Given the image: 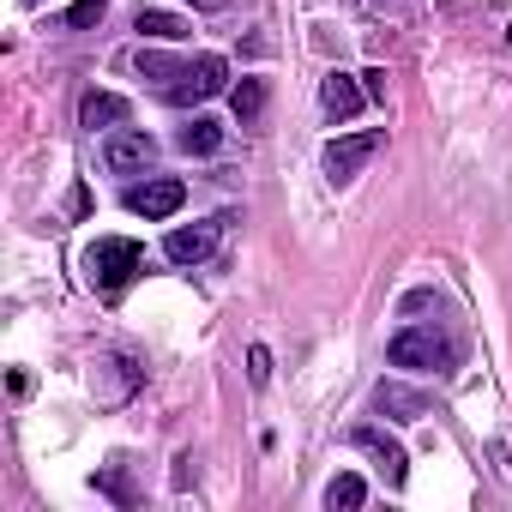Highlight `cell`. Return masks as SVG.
Segmentation results:
<instances>
[{
    "label": "cell",
    "instance_id": "cell-11",
    "mask_svg": "<svg viewBox=\"0 0 512 512\" xmlns=\"http://www.w3.org/2000/svg\"><path fill=\"white\" fill-rule=\"evenodd\" d=\"M127 121V97H115V91H85V103H79V127H103V133H115Z\"/></svg>",
    "mask_w": 512,
    "mask_h": 512
},
{
    "label": "cell",
    "instance_id": "cell-8",
    "mask_svg": "<svg viewBox=\"0 0 512 512\" xmlns=\"http://www.w3.org/2000/svg\"><path fill=\"white\" fill-rule=\"evenodd\" d=\"M320 109H326L332 121H356V115L368 109L362 79H350V73H326V79H320Z\"/></svg>",
    "mask_w": 512,
    "mask_h": 512
},
{
    "label": "cell",
    "instance_id": "cell-17",
    "mask_svg": "<svg viewBox=\"0 0 512 512\" xmlns=\"http://www.w3.org/2000/svg\"><path fill=\"white\" fill-rule=\"evenodd\" d=\"M61 25H67V31H91V25H103V0H79V7H67Z\"/></svg>",
    "mask_w": 512,
    "mask_h": 512
},
{
    "label": "cell",
    "instance_id": "cell-9",
    "mask_svg": "<svg viewBox=\"0 0 512 512\" xmlns=\"http://www.w3.org/2000/svg\"><path fill=\"white\" fill-rule=\"evenodd\" d=\"M229 85V61L223 55H199L193 67H187V79H181V91L169 97V103H199V97H217Z\"/></svg>",
    "mask_w": 512,
    "mask_h": 512
},
{
    "label": "cell",
    "instance_id": "cell-15",
    "mask_svg": "<svg viewBox=\"0 0 512 512\" xmlns=\"http://www.w3.org/2000/svg\"><path fill=\"white\" fill-rule=\"evenodd\" d=\"M229 103H235V121L253 127V121L266 115V79H241V85L229 91Z\"/></svg>",
    "mask_w": 512,
    "mask_h": 512
},
{
    "label": "cell",
    "instance_id": "cell-12",
    "mask_svg": "<svg viewBox=\"0 0 512 512\" xmlns=\"http://www.w3.org/2000/svg\"><path fill=\"white\" fill-rule=\"evenodd\" d=\"M139 79H151V91H157V97H175V91H181V79H187V67H181L175 55L139 49Z\"/></svg>",
    "mask_w": 512,
    "mask_h": 512
},
{
    "label": "cell",
    "instance_id": "cell-20",
    "mask_svg": "<svg viewBox=\"0 0 512 512\" xmlns=\"http://www.w3.org/2000/svg\"><path fill=\"white\" fill-rule=\"evenodd\" d=\"M494 458H500V476L512 482V440H494Z\"/></svg>",
    "mask_w": 512,
    "mask_h": 512
},
{
    "label": "cell",
    "instance_id": "cell-10",
    "mask_svg": "<svg viewBox=\"0 0 512 512\" xmlns=\"http://www.w3.org/2000/svg\"><path fill=\"white\" fill-rule=\"evenodd\" d=\"M163 253L175 266H199V260H211L217 253V223H193V229H169V241H163Z\"/></svg>",
    "mask_w": 512,
    "mask_h": 512
},
{
    "label": "cell",
    "instance_id": "cell-14",
    "mask_svg": "<svg viewBox=\"0 0 512 512\" xmlns=\"http://www.w3.org/2000/svg\"><path fill=\"white\" fill-rule=\"evenodd\" d=\"M175 145H181L187 157H211V151L223 145V127H217L211 115H193V121H187V127L175 133Z\"/></svg>",
    "mask_w": 512,
    "mask_h": 512
},
{
    "label": "cell",
    "instance_id": "cell-19",
    "mask_svg": "<svg viewBox=\"0 0 512 512\" xmlns=\"http://www.w3.org/2000/svg\"><path fill=\"white\" fill-rule=\"evenodd\" d=\"M362 91H368V103H386V67H368L362 73Z\"/></svg>",
    "mask_w": 512,
    "mask_h": 512
},
{
    "label": "cell",
    "instance_id": "cell-13",
    "mask_svg": "<svg viewBox=\"0 0 512 512\" xmlns=\"http://www.w3.org/2000/svg\"><path fill=\"white\" fill-rule=\"evenodd\" d=\"M133 31H139V37H151V43H181V37H187L193 25H187L181 13H163V7H139Z\"/></svg>",
    "mask_w": 512,
    "mask_h": 512
},
{
    "label": "cell",
    "instance_id": "cell-6",
    "mask_svg": "<svg viewBox=\"0 0 512 512\" xmlns=\"http://www.w3.org/2000/svg\"><path fill=\"white\" fill-rule=\"evenodd\" d=\"M350 446L356 452H368L374 464H380V476L392 482V488H404V476H410V452L386 434V428H374V422H362V428H350Z\"/></svg>",
    "mask_w": 512,
    "mask_h": 512
},
{
    "label": "cell",
    "instance_id": "cell-5",
    "mask_svg": "<svg viewBox=\"0 0 512 512\" xmlns=\"http://www.w3.org/2000/svg\"><path fill=\"white\" fill-rule=\"evenodd\" d=\"M103 163H109L115 175H145V169L157 163V139H151L145 127H121V133L103 139Z\"/></svg>",
    "mask_w": 512,
    "mask_h": 512
},
{
    "label": "cell",
    "instance_id": "cell-18",
    "mask_svg": "<svg viewBox=\"0 0 512 512\" xmlns=\"http://www.w3.org/2000/svg\"><path fill=\"white\" fill-rule=\"evenodd\" d=\"M247 380H253V386H266V380H272V350H266V344H253V350H247Z\"/></svg>",
    "mask_w": 512,
    "mask_h": 512
},
{
    "label": "cell",
    "instance_id": "cell-7",
    "mask_svg": "<svg viewBox=\"0 0 512 512\" xmlns=\"http://www.w3.org/2000/svg\"><path fill=\"white\" fill-rule=\"evenodd\" d=\"M374 410H380L386 422H422V416L434 410V398L416 392V386H404V380H380V386H374Z\"/></svg>",
    "mask_w": 512,
    "mask_h": 512
},
{
    "label": "cell",
    "instance_id": "cell-21",
    "mask_svg": "<svg viewBox=\"0 0 512 512\" xmlns=\"http://www.w3.org/2000/svg\"><path fill=\"white\" fill-rule=\"evenodd\" d=\"M187 7H193V13H223L229 0H187Z\"/></svg>",
    "mask_w": 512,
    "mask_h": 512
},
{
    "label": "cell",
    "instance_id": "cell-3",
    "mask_svg": "<svg viewBox=\"0 0 512 512\" xmlns=\"http://www.w3.org/2000/svg\"><path fill=\"white\" fill-rule=\"evenodd\" d=\"M386 145V127H362V133H338L332 145H326V175L344 187V181H356L368 163H374V151Z\"/></svg>",
    "mask_w": 512,
    "mask_h": 512
},
{
    "label": "cell",
    "instance_id": "cell-2",
    "mask_svg": "<svg viewBox=\"0 0 512 512\" xmlns=\"http://www.w3.org/2000/svg\"><path fill=\"white\" fill-rule=\"evenodd\" d=\"M139 266H145V253H139V241H127V235H103V241L85 253V278H91V290H103V296H121Z\"/></svg>",
    "mask_w": 512,
    "mask_h": 512
},
{
    "label": "cell",
    "instance_id": "cell-4",
    "mask_svg": "<svg viewBox=\"0 0 512 512\" xmlns=\"http://www.w3.org/2000/svg\"><path fill=\"white\" fill-rule=\"evenodd\" d=\"M181 205H187V187H181L175 175H145V181L127 193V211L145 217V223H163V217H175Z\"/></svg>",
    "mask_w": 512,
    "mask_h": 512
},
{
    "label": "cell",
    "instance_id": "cell-1",
    "mask_svg": "<svg viewBox=\"0 0 512 512\" xmlns=\"http://www.w3.org/2000/svg\"><path fill=\"white\" fill-rule=\"evenodd\" d=\"M386 362H392V368H410V374H446V368L458 362V344H452L446 332H434V326H404V332L392 338Z\"/></svg>",
    "mask_w": 512,
    "mask_h": 512
},
{
    "label": "cell",
    "instance_id": "cell-16",
    "mask_svg": "<svg viewBox=\"0 0 512 512\" xmlns=\"http://www.w3.org/2000/svg\"><path fill=\"white\" fill-rule=\"evenodd\" d=\"M362 500H368V482H362L356 470H344V476L326 482V506H332V512H356Z\"/></svg>",
    "mask_w": 512,
    "mask_h": 512
}]
</instances>
